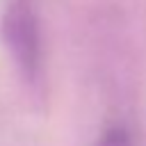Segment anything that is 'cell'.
<instances>
[{
    "instance_id": "obj_1",
    "label": "cell",
    "mask_w": 146,
    "mask_h": 146,
    "mask_svg": "<svg viewBox=\"0 0 146 146\" xmlns=\"http://www.w3.org/2000/svg\"><path fill=\"white\" fill-rule=\"evenodd\" d=\"M2 41L30 87L43 78V39L36 0H7L2 11Z\"/></svg>"
},
{
    "instance_id": "obj_2",
    "label": "cell",
    "mask_w": 146,
    "mask_h": 146,
    "mask_svg": "<svg viewBox=\"0 0 146 146\" xmlns=\"http://www.w3.org/2000/svg\"><path fill=\"white\" fill-rule=\"evenodd\" d=\"M94 146H132V139H130V135H128L125 128L114 125V128L105 130V132L96 139Z\"/></svg>"
}]
</instances>
